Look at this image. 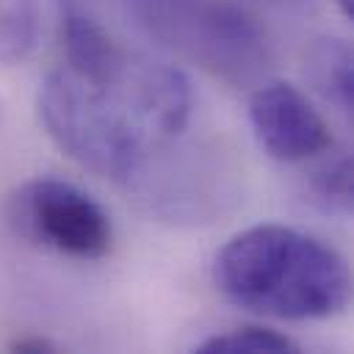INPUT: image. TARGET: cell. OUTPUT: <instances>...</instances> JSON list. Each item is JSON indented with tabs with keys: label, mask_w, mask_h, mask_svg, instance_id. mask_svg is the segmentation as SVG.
<instances>
[{
	"label": "cell",
	"mask_w": 354,
	"mask_h": 354,
	"mask_svg": "<svg viewBox=\"0 0 354 354\" xmlns=\"http://www.w3.org/2000/svg\"><path fill=\"white\" fill-rule=\"evenodd\" d=\"M3 221L19 241L72 260H100L113 246L105 207L61 177L19 183L3 202Z\"/></svg>",
	"instance_id": "277c9868"
},
{
	"label": "cell",
	"mask_w": 354,
	"mask_h": 354,
	"mask_svg": "<svg viewBox=\"0 0 354 354\" xmlns=\"http://www.w3.org/2000/svg\"><path fill=\"white\" fill-rule=\"evenodd\" d=\"M315 166L307 171L304 185L307 196L315 207L332 216H348L351 213V196H354V177H351V155L340 147H329L318 158H313Z\"/></svg>",
	"instance_id": "52a82bcc"
},
{
	"label": "cell",
	"mask_w": 354,
	"mask_h": 354,
	"mask_svg": "<svg viewBox=\"0 0 354 354\" xmlns=\"http://www.w3.org/2000/svg\"><path fill=\"white\" fill-rule=\"evenodd\" d=\"M39 39L36 0H0V66L25 61Z\"/></svg>",
	"instance_id": "9c48e42d"
},
{
	"label": "cell",
	"mask_w": 354,
	"mask_h": 354,
	"mask_svg": "<svg viewBox=\"0 0 354 354\" xmlns=\"http://www.w3.org/2000/svg\"><path fill=\"white\" fill-rule=\"evenodd\" d=\"M199 354H296L301 346L277 329L268 326H232L227 332H216L194 346Z\"/></svg>",
	"instance_id": "ba28073f"
},
{
	"label": "cell",
	"mask_w": 354,
	"mask_h": 354,
	"mask_svg": "<svg viewBox=\"0 0 354 354\" xmlns=\"http://www.w3.org/2000/svg\"><path fill=\"white\" fill-rule=\"evenodd\" d=\"M127 8L155 41L232 88L274 69L271 30L249 0H127Z\"/></svg>",
	"instance_id": "3957f363"
},
{
	"label": "cell",
	"mask_w": 354,
	"mask_h": 354,
	"mask_svg": "<svg viewBox=\"0 0 354 354\" xmlns=\"http://www.w3.org/2000/svg\"><path fill=\"white\" fill-rule=\"evenodd\" d=\"M304 75L343 116L354 111V55L346 39L318 36L304 50Z\"/></svg>",
	"instance_id": "8992f818"
},
{
	"label": "cell",
	"mask_w": 354,
	"mask_h": 354,
	"mask_svg": "<svg viewBox=\"0 0 354 354\" xmlns=\"http://www.w3.org/2000/svg\"><path fill=\"white\" fill-rule=\"evenodd\" d=\"M213 282L227 301L279 321L329 318L351 299L346 257L285 224H254L232 235L213 260Z\"/></svg>",
	"instance_id": "7a4b0ae2"
},
{
	"label": "cell",
	"mask_w": 354,
	"mask_h": 354,
	"mask_svg": "<svg viewBox=\"0 0 354 354\" xmlns=\"http://www.w3.org/2000/svg\"><path fill=\"white\" fill-rule=\"evenodd\" d=\"M6 348L14 351V354H50V351H58V346L44 335H19Z\"/></svg>",
	"instance_id": "30bf717a"
},
{
	"label": "cell",
	"mask_w": 354,
	"mask_h": 354,
	"mask_svg": "<svg viewBox=\"0 0 354 354\" xmlns=\"http://www.w3.org/2000/svg\"><path fill=\"white\" fill-rule=\"evenodd\" d=\"M335 3H337L340 14H343L346 19H354V0H335Z\"/></svg>",
	"instance_id": "8fae6325"
},
{
	"label": "cell",
	"mask_w": 354,
	"mask_h": 354,
	"mask_svg": "<svg viewBox=\"0 0 354 354\" xmlns=\"http://www.w3.org/2000/svg\"><path fill=\"white\" fill-rule=\"evenodd\" d=\"M58 47L36 108L47 136L83 169L130 180L185 133L194 94L177 66L124 47L77 8L61 14Z\"/></svg>",
	"instance_id": "6da1fadb"
},
{
	"label": "cell",
	"mask_w": 354,
	"mask_h": 354,
	"mask_svg": "<svg viewBox=\"0 0 354 354\" xmlns=\"http://www.w3.org/2000/svg\"><path fill=\"white\" fill-rule=\"evenodd\" d=\"M0 119H3V105H0Z\"/></svg>",
	"instance_id": "7c38bea8"
},
{
	"label": "cell",
	"mask_w": 354,
	"mask_h": 354,
	"mask_svg": "<svg viewBox=\"0 0 354 354\" xmlns=\"http://www.w3.org/2000/svg\"><path fill=\"white\" fill-rule=\"evenodd\" d=\"M249 124L263 152L279 163L313 160L335 136L318 108L285 80H263L249 94Z\"/></svg>",
	"instance_id": "5b68a950"
}]
</instances>
